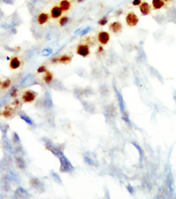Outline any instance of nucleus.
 Masks as SVG:
<instances>
[{
	"mask_svg": "<svg viewBox=\"0 0 176 199\" xmlns=\"http://www.w3.org/2000/svg\"><path fill=\"white\" fill-rule=\"evenodd\" d=\"M164 2H168V1H170V0H163Z\"/></svg>",
	"mask_w": 176,
	"mask_h": 199,
	"instance_id": "obj_35",
	"label": "nucleus"
},
{
	"mask_svg": "<svg viewBox=\"0 0 176 199\" xmlns=\"http://www.w3.org/2000/svg\"><path fill=\"white\" fill-rule=\"evenodd\" d=\"M57 158L60 160V172L62 173H72L74 170V167L72 165L70 160L63 155V152H61Z\"/></svg>",
	"mask_w": 176,
	"mask_h": 199,
	"instance_id": "obj_1",
	"label": "nucleus"
},
{
	"mask_svg": "<svg viewBox=\"0 0 176 199\" xmlns=\"http://www.w3.org/2000/svg\"><path fill=\"white\" fill-rule=\"evenodd\" d=\"M21 118L23 119L25 122H27L29 125H33V124H34V122H33L28 116H26V115H25V116H21Z\"/></svg>",
	"mask_w": 176,
	"mask_h": 199,
	"instance_id": "obj_27",
	"label": "nucleus"
},
{
	"mask_svg": "<svg viewBox=\"0 0 176 199\" xmlns=\"http://www.w3.org/2000/svg\"><path fill=\"white\" fill-rule=\"evenodd\" d=\"M84 160L86 164H89V165H95V159L94 157L92 158V155H90V152H85L84 154Z\"/></svg>",
	"mask_w": 176,
	"mask_h": 199,
	"instance_id": "obj_18",
	"label": "nucleus"
},
{
	"mask_svg": "<svg viewBox=\"0 0 176 199\" xmlns=\"http://www.w3.org/2000/svg\"><path fill=\"white\" fill-rule=\"evenodd\" d=\"M50 174H51V177L53 178V180L56 182H57V183H62V180L60 179V176L56 174V173H55V172H53V171H50Z\"/></svg>",
	"mask_w": 176,
	"mask_h": 199,
	"instance_id": "obj_22",
	"label": "nucleus"
},
{
	"mask_svg": "<svg viewBox=\"0 0 176 199\" xmlns=\"http://www.w3.org/2000/svg\"><path fill=\"white\" fill-rule=\"evenodd\" d=\"M76 53L77 55L82 56V57H86L89 56L90 54V47L88 44L85 43H80L78 45L76 49Z\"/></svg>",
	"mask_w": 176,
	"mask_h": 199,
	"instance_id": "obj_6",
	"label": "nucleus"
},
{
	"mask_svg": "<svg viewBox=\"0 0 176 199\" xmlns=\"http://www.w3.org/2000/svg\"><path fill=\"white\" fill-rule=\"evenodd\" d=\"M69 21H70L69 17H67V16H63V17H61L60 19H59V25H60V27H65L66 25H67V24L69 23Z\"/></svg>",
	"mask_w": 176,
	"mask_h": 199,
	"instance_id": "obj_21",
	"label": "nucleus"
},
{
	"mask_svg": "<svg viewBox=\"0 0 176 199\" xmlns=\"http://www.w3.org/2000/svg\"><path fill=\"white\" fill-rule=\"evenodd\" d=\"M59 7L61 8V10L63 12H67L71 9L72 7V4L69 0H62L59 4Z\"/></svg>",
	"mask_w": 176,
	"mask_h": 199,
	"instance_id": "obj_16",
	"label": "nucleus"
},
{
	"mask_svg": "<svg viewBox=\"0 0 176 199\" xmlns=\"http://www.w3.org/2000/svg\"><path fill=\"white\" fill-rule=\"evenodd\" d=\"M109 29L114 34H118L122 30V25L120 21H114L109 25Z\"/></svg>",
	"mask_w": 176,
	"mask_h": 199,
	"instance_id": "obj_10",
	"label": "nucleus"
},
{
	"mask_svg": "<svg viewBox=\"0 0 176 199\" xmlns=\"http://www.w3.org/2000/svg\"><path fill=\"white\" fill-rule=\"evenodd\" d=\"M107 22H108V18H107V16H105V17H103V18L99 19L98 24L100 26H105V25L107 24Z\"/></svg>",
	"mask_w": 176,
	"mask_h": 199,
	"instance_id": "obj_24",
	"label": "nucleus"
},
{
	"mask_svg": "<svg viewBox=\"0 0 176 199\" xmlns=\"http://www.w3.org/2000/svg\"><path fill=\"white\" fill-rule=\"evenodd\" d=\"M125 21L129 27H136L139 22V18L134 12H129L125 17Z\"/></svg>",
	"mask_w": 176,
	"mask_h": 199,
	"instance_id": "obj_5",
	"label": "nucleus"
},
{
	"mask_svg": "<svg viewBox=\"0 0 176 199\" xmlns=\"http://www.w3.org/2000/svg\"><path fill=\"white\" fill-rule=\"evenodd\" d=\"M139 11L141 12L142 15L144 16H147L149 14H151V6L147 3V2H142V4L139 6Z\"/></svg>",
	"mask_w": 176,
	"mask_h": 199,
	"instance_id": "obj_11",
	"label": "nucleus"
},
{
	"mask_svg": "<svg viewBox=\"0 0 176 199\" xmlns=\"http://www.w3.org/2000/svg\"><path fill=\"white\" fill-rule=\"evenodd\" d=\"M12 105H15V107H20V102L18 99H16L13 102H12Z\"/></svg>",
	"mask_w": 176,
	"mask_h": 199,
	"instance_id": "obj_30",
	"label": "nucleus"
},
{
	"mask_svg": "<svg viewBox=\"0 0 176 199\" xmlns=\"http://www.w3.org/2000/svg\"><path fill=\"white\" fill-rule=\"evenodd\" d=\"M44 145H45V147L47 150H49L50 151H51L56 157H57L61 152H63V149L60 148V145H55L53 144L50 139L48 138H42Z\"/></svg>",
	"mask_w": 176,
	"mask_h": 199,
	"instance_id": "obj_2",
	"label": "nucleus"
},
{
	"mask_svg": "<svg viewBox=\"0 0 176 199\" xmlns=\"http://www.w3.org/2000/svg\"><path fill=\"white\" fill-rule=\"evenodd\" d=\"M52 53H53V50L50 49V48H46V49L42 50V51H41V55H42L43 56H50Z\"/></svg>",
	"mask_w": 176,
	"mask_h": 199,
	"instance_id": "obj_23",
	"label": "nucleus"
},
{
	"mask_svg": "<svg viewBox=\"0 0 176 199\" xmlns=\"http://www.w3.org/2000/svg\"><path fill=\"white\" fill-rule=\"evenodd\" d=\"M11 85H12V80L10 79V78H6V80H4L3 82H2V84H1V90H3V91H6V89H8V88L11 86Z\"/></svg>",
	"mask_w": 176,
	"mask_h": 199,
	"instance_id": "obj_20",
	"label": "nucleus"
},
{
	"mask_svg": "<svg viewBox=\"0 0 176 199\" xmlns=\"http://www.w3.org/2000/svg\"><path fill=\"white\" fill-rule=\"evenodd\" d=\"M18 94H19V90H18V89H13V90L11 92V97H12V98H17Z\"/></svg>",
	"mask_w": 176,
	"mask_h": 199,
	"instance_id": "obj_28",
	"label": "nucleus"
},
{
	"mask_svg": "<svg viewBox=\"0 0 176 199\" xmlns=\"http://www.w3.org/2000/svg\"><path fill=\"white\" fill-rule=\"evenodd\" d=\"M91 30H92V28H91V27H87V28H82L78 34H79L80 36H84V35H85L86 34L89 33Z\"/></svg>",
	"mask_w": 176,
	"mask_h": 199,
	"instance_id": "obj_25",
	"label": "nucleus"
},
{
	"mask_svg": "<svg viewBox=\"0 0 176 199\" xmlns=\"http://www.w3.org/2000/svg\"><path fill=\"white\" fill-rule=\"evenodd\" d=\"M42 79L44 81V83L47 84V85H50L53 80H54V76L52 74V72H50V71H47L44 74V76L42 77Z\"/></svg>",
	"mask_w": 176,
	"mask_h": 199,
	"instance_id": "obj_15",
	"label": "nucleus"
},
{
	"mask_svg": "<svg viewBox=\"0 0 176 199\" xmlns=\"http://www.w3.org/2000/svg\"><path fill=\"white\" fill-rule=\"evenodd\" d=\"M103 50H104V49L102 48V46H100V47L98 48V52H99V53H101V52H103Z\"/></svg>",
	"mask_w": 176,
	"mask_h": 199,
	"instance_id": "obj_33",
	"label": "nucleus"
},
{
	"mask_svg": "<svg viewBox=\"0 0 176 199\" xmlns=\"http://www.w3.org/2000/svg\"><path fill=\"white\" fill-rule=\"evenodd\" d=\"M22 64V62L21 60L19 59V56H12V59L10 60V63H9V68L12 71H15V70H18L20 68V66Z\"/></svg>",
	"mask_w": 176,
	"mask_h": 199,
	"instance_id": "obj_9",
	"label": "nucleus"
},
{
	"mask_svg": "<svg viewBox=\"0 0 176 199\" xmlns=\"http://www.w3.org/2000/svg\"><path fill=\"white\" fill-rule=\"evenodd\" d=\"M50 15L47 12H41L37 17V23L39 25H44L49 21Z\"/></svg>",
	"mask_w": 176,
	"mask_h": 199,
	"instance_id": "obj_13",
	"label": "nucleus"
},
{
	"mask_svg": "<svg viewBox=\"0 0 176 199\" xmlns=\"http://www.w3.org/2000/svg\"><path fill=\"white\" fill-rule=\"evenodd\" d=\"M1 84H2V81H1V79H0V87H1Z\"/></svg>",
	"mask_w": 176,
	"mask_h": 199,
	"instance_id": "obj_36",
	"label": "nucleus"
},
{
	"mask_svg": "<svg viewBox=\"0 0 176 199\" xmlns=\"http://www.w3.org/2000/svg\"><path fill=\"white\" fill-rule=\"evenodd\" d=\"M122 13V10H118V11H116V14L117 16L121 15Z\"/></svg>",
	"mask_w": 176,
	"mask_h": 199,
	"instance_id": "obj_32",
	"label": "nucleus"
},
{
	"mask_svg": "<svg viewBox=\"0 0 176 199\" xmlns=\"http://www.w3.org/2000/svg\"><path fill=\"white\" fill-rule=\"evenodd\" d=\"M114 90H115V92H116V98H117V101H118V103H119V106H120L121 112H122V118L124 119V121L128 122V115H127V112H126L125 103H124L122 95V94L118 91V89L116 87V85H114Z\"/></svg>",
	"mask_w": 176,
	"mask_h": 199,
	"instance_id": "obj_3",
	"label": "nucleus"
},
{
	"mask_svg": "<svg viewBox=\"0 0 176 199\" xmlns=\"http://www.w3.org/2000/svg\"><path fill=\"white\" fill-rule=\"evenodd\" d=\"M38 96V93H36L34 90H27L21 96V100L24 103H32L35 101V99Z\"/></svg>",
	"mask_w": 176,
	"mask_h": 199,
	"instance_id": "obj_4",
	"label": "nucleus"
},
{
	"mask_svg": "<svg viewBox=\"0 0 176 199\" xmlns=\"http://www.w3.org/2000/svg\"><path fill=\"white\" fill-rule=\"evenodd\" d=\"M63 15V11L61 10V8L59 7V6H55L51 8L50 10V17L52 19H59L61 18Z\"/></svg>",
	"mask_w": 176,
	"mask_h": 199,
	"instance_id": "obj_12",
	"label": "nucleus"
},
{
	"mask_svg": "<svg viewBox=\"0 0 176 199\" xmlns=\"http://www.w3.org/2000/svg\"><path fill=\"white\" fill-rule=\"evenodd\" d=\"M48 70H47V67H46L45 65H41V66H39V67L37 68V72L38 73H45Z\"/></svg>",
	"mask_w": 176,
	"mask_h": 199,
	"instance_id": "obj_26",
	"label": "nucleus"
},
{
	"mask_svg": "<svg viewBox=\"0 0 176 199\" xmlns=\"http://www.w3.org/2000/svg\"><path fill=\"white\" fill-rule=\"evenodd\" d=\"M97 38H98V41L100 42V44H101V45H107V42L110 40V34L107 31H100L99 32Z\"/></svg>",
	"mask_w": 176,
	"mask_h": 199,
	"instance_id": "obj_8",
	"label": "nucleus"
},
{
	"mask_svg": "<svg viewBox=\"0 0 176 199\" xmlns=\"http://www.w3.org/2000/svg\"><path fill=\"white\" fill-rule=\"evenodd\" d=\"M1 115L4 117H6V118H10V117H12L14 115V110H13V108L11 106H6L4 108V110H3V112L1 113Z\"/></svg>",
	"mask_w": 176,
	"mask_h": 199,
	"instance_id": "obj_14",
	"label": "nucleus"
},
{
	"mask_svg": "<svg viewBox=\"0 0 176 199\" xmlns=\"http://www.w3.org/2000/svg\"><path fill=\"white\" fill-rule=\"evenodd\" d=\"M175 14H176V12H175Z\"/></svg>",
	"mask_w": 176,
	"mask_h": 199,
	"instance_id": "obj_37",
	"label": "nucleus"
},
{
	"mask_svg": "<svg viewBox=\"0 0 176 199\" xmlns=\"http://www.w3.org/2000/svg\"><path fill=\"white\" fill-rule=\"evenodd\" d=\"M142 0H133L132 1V6H139L141 4H142Z\"/></svg>",
	"mask_w": 176,
	"mask_h": 199,
	"instance_id": "obj_29",
	"label": "nucleus"
},
{
	"mask_svg": "<svg viewBox=\"0 0 176 199\" xmlns=\"http://www.w3.org/2000/svg\"><path fill=\"white\" fill-rule=\"evenodd\" d=\"M50 62L52 63H62V64H67L72 62V56L69 55H62L58 56H55L51 58Z\"/></svg>",
	"mask_w": 176,
	"mask_h": 199,
	"instance_id": "obj_7",
	"label": "nucleus"
},
{
	"mask_svg": "<svg viewBox=\"0 0 176 199\" xmlns=\"http://www.w3.org/2000/svg\"><path fill=\"white\" fill-rule=\"evenodd\" d=\"M127 189H128V190H129V192L130 194H133V193H134V189L132 188V186L128 185V186H127Z\"/></svg>",
	"mask_w": 176,
	"mask_h": 199,
	"instance_id": "obj_31",
	"label": "nucleus"
},
{
	"mask_svg": "<svg viewBox=\"0 0 176 199\" xmlns=\"http://www.w3.org/2000/svg\"><path fill=\"white\" fill-rule=\"evenodd\" d=\"M77 1H78V3H83V2L85 1V0H77Z\"/></svg>",
	"mask_w": 176,
	"mask_h": 199,
	"instance_id": "obj_34",
	"label": "nucleus"
},
{
	"mask_svg": "<svg viewBox=\"0 0 176 199\" xmlns=\"http://www.w3.org/2000/svg\"><path fill=\"white\" fill-rule=\"evenodd\" d=\"M43 104H44V106L49 107V108L53 106V102L51 100V94L50 93L45 94V97H44V99H43Z\"/></svg>",
	"mask_w": 176,
	"mask_h": 199,
	"instance_id": "obj_19",
	"label": "nucleus"
},
{
	"mask_svg": "<svg viewBox=\"0 0 176 199\" xmlns=\"http://www.w3.org/2000/svg\"><path fill=\"white\" fill-rule=\"evenodd\" d=\"M151 6L154 10H160L165 6V2L163 0H151Z\"/></svg>",
	"mask_w": 176,
	"mask_h": 199,
	"instance_id": "obj_17",
	"label": "nucleus"
}]
</instances>
